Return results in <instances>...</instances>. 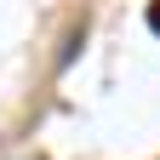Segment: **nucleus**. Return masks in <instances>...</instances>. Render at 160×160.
<instances>
[{
    "label": "nucleus",
    "mask_w": 160,
    "mask_h": 160,
    "mask_svg": "<svg viewBox=\"0 0 160 160\" xmlns=\"http://www.w3.org/2000/svg\"><path fill=\"white\" fill-rule=\"evenodd\" d=\"M149 29L160 34V0H154V6H149Z\"/></svg>",
    "instance_id": "obj_1"
}]
</instances>
